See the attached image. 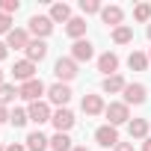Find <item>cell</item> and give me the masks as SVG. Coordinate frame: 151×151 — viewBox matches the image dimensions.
<instances>
[{
	"label": "cell",
	"instance_id": "13",
	"mask_svg": "<svg viewBox=\"0 0 151 151\" xmlns=\"http://www.w3.org/2000/svg\"><path fill=\"white\" fill-rule=\"evenodd\" d=\"M27 45H30V33H27V30H12V33L6 36V47L27 50Z\"/></svg>",
	"mask_w": 151,
	"mask_h": 151
},
{
	"label": "cell",
	"instance_id": "27",
	"mask_svg": "<svg viewBox=\"0 0 151 151\" xmlns=\"http://www.w3.org/2000/svg\"><path fill=\"white\" fill-rule=\"evenodd\" d=\"M80 9H83V15H95V12H101L104 6L98 3V0H80Z\"/></svg>",
	"mask_w": 151,
	"mask_h": 151
},
{
	"label": "cell",
	"instance_id": "38",
	"mask_svg": "<svg viewBox=\"0 0 151 151\" xmlns=\"http://www.w3.org/2000/svg\"><path fill=\"white\" fill-rule=\"evenodd\" d=\"M148 39H151V24H148Z\"/></svg>",
	"mask_w": 151,
	"mask_h": 151
},
{
	"label": "cell",
	"instance_id": "32",
	"mask_svg": "<svg viewBox=\"0 0 151 151\" xmlns=\"http://www.w3.org/2000/svg\"><path fill=\"white\" fill-rule=\"evenodd\" d=\"M9 116H12V113H9L6 107H0V124H3V122H9Z\"/></svg>",
	"mask_w": 151,
	"mask_h": 151
},
{
	"label": "cell",
	"instance_id": "34",
	"mask_svg": "<svg viewBox=\"0 0 151 151\" xmlns=\"http://www.w3.org/2000/svg\"><path fill=\"white\" fill-rule=\"evenodd\" d=\"M6 53H9V47H6V42H0V59H6Z\"/></svg>",
	"mask_w": 151,
	"mask_h": 151
},
{
	"label": "cell",
	"instance_id": "15",
	"mask_svg": "<svg viewBox=\"0 0 151 151\" xmlns=\"http://www.w3.org/2000/svg\"><path fill=\"white\" fill-rule=\"evenodd\" d=\"M83 113L86 116H101L107 107H104V101H101V95H83Z\"/></svg>",
	"mask_w": 151,
	"mask_h": 151
},
{
	"label": "cell",
	"instance_id": "17",
	"mask_svg": "<svg viewBox=\"0 0 151 151\" xmlns=\"http://www.w3.org/2000/svg\"><path fill=\"white\" fill-rule=\"evenodd\" d=\"M127 133H130V139H148V122L145 119H130Z\"/></svg>",
	"mask_w": 151,
	"mask_h": 151
},
{
	"label": "cell",
	"instance_id": "25",
	"mask_svg": "<svg viewBox=\"0 0 151 151\" xmlns=\"http://www.w3.org/2000/svg\"><path fill=\"white\" fill-rule=\"evenodd\" d=\"M15 98H18V89H15V86H9V83L0 86V107H6V104L15 101Z\"/></svg>",
	"mask_w": 151,
	"mask_h": 151
},
{
	"label": "cell",
	"instance_id": "21",
	"mask_svg": "<svg viewBox=\"0 0 151 151\" xmlns=\"http://www.w3.org/2000/svg\"><path fill=\"white\" fill-rule=\"evenodd\" d=\"M47 145H50V139H47L42 130H33V133L27 136V148H30V151H45Z\"/></svg>",
	"mask_w": 151,
	"mask_h": 151
},
{
	"label": "cell",
	"instance_id": "19",
	"mask_svg": "<svg viewBox=\"0 0 151 151\" xmlns=\"http://www.w3.org/2000/svg\"><path fill=\"white\" fill-rule=\"evenodd\" d=\"M124 77L122 74H113V77H104V83H101V89L107 92V95H116V92H124Z\"/></svg>",
	"mask_w": 151,
	"mask_h": 151
},
{
	"label": "cell",
	"instance_id": "9",
	"mask_svg": "<svg viewBox=\"0 0 151 151\" xmlns=\"http://www.w3.org/2000/svg\"><path fill=\"white\" fill-rule=\"evenodd\" d=\"M71 95H74V92H71L68 83H53V86L47 89V98H50L53 104H59V107H65V104L71 101Z\"/></svg>",
	"mask_w": 151,
	"mask_h": 151
},
{
	"label": "cell",
	"instance_id": "20",
	"mask_svg": "<svg viewBox=\"0 0 151 151\" xmlns=\"http://www.w3.org/2000/svg\"><path fill=\"white\" fill-rule=\"evenodd\" d=\"M50 21H53V24H56V21L68 24V21H71V6H68V3H53V6H50Z\"/></svg>",
	"mask_w": 151,
	"mask_h": 151
},
{
	"label": "cell",
	"instance_id": "26",
	"mask_svg": "<svg viewBox=\"0 0 151 151\" xmlns=\"http://www.w3.org/2000/svg\"><path fill=\"white\" fill-rule=\"evenodd\" d=\"M9 122H12L15 127H24V124L30 122V116H27V110H12V116H9Z\"/></svg>",
	"mask_w": 151,
	"mask_h": 151
},
{
	"label": "cell",
	"instance_id": "28",
	"mask_svg": "<svg viewBox=\"0 0 151 151\" xmlns=\"http://www.w3.org/2000/svg\"><path fill=\"white\" fill-rule=\"evenodd\" d=\"M133 18H136V21H151V6H148V3H139V6L133 9Z\"/></svg>",
	"mask_w": 151,
	"mask_h": 151
},
{
	"label": "cell",
	"instance_id": "33",
	"mask_svg": "<svg viewBox=\"0 0 151 151\" xmlns=\"http://www.w3.org/2000/svg\"><path fill=\"white\" fill-rule=\"evenodd\" d=\"M6 151H27V145H18V142H12V145H9Z\"/></svg>",
	"mask_w": 151,
	"mask_h": 151
},
{
	"label": "cell",
	"instance_id": "6",
	"mask_svg": "<svg viewBox=\"0 0 151 151\" xmlns=\"http://www.w3.org/2000/svg\"><path fill=\"white\" fill-rule=\"evenodd\" d=\"M92 56H95V47H92L89 39H80V42L71 45V59H74V62H89Z\"/></svg>",
	"mask_w": 151,
	"mask_h": 151
},
{
	"label": "cell",
	"instance_id": "18",
	"mask_svg": "<svg viewBox=\"0 0 151 151\" xmlns=\"http://www.w3.org/2000/svg\"><path fill=\"white\" fill-rule=\"evenodd\" d=\"M65 33H68L74 42H80V39L86 36V18H71V21L65 24Z\"/></svg>",
	"mask_w": 151,
	"mask_h": 151
},
{
	"label": "cell",
	"instance_id": "30",
	"mask_svg": "<svg viewBox=\"0 0 151 151\" xmlns=\"http://www.w3.org/2000/svg\"><path fill=\"white\" fill-rule=\"evenodd\" d=\"M0 33H12V15H3V12H0Z\"/></svg>",
	"mask_w": 151,
	"mask_h": 151
},
{
	"label": "cell",
	"instance_id": "35",
	"mask_svg": "<svg viewBox=\"0 0 151 151\" xmlns=\"http://www.w3.org/2000/svg\"><path fill=\"white\" fill-rule=\"evenodd\" d=\"M142 151H151V136H148V139L142 142Z\"/></svg>",
	"mask_w": 151,
	"mask_h": 151
},
{
	"label": "cell",
	"instance_id": "40",
	"mask_svg": "<svg viewBox=\"0 0 151 151\" xmlns=\"http://www.w3.org/2000/svg\"><path fill=\"white\" fill-rule=\"evenodd\" d=\"M0 151H6V148H3V145H0Z\"/></svg>",
	"mask_w": 151,
	"mask_h": 151
},
{
	"label": "cell",
	"instance_id": "37",
	"mask_svg": "<svg viewBox=\"0 0 151 151\" xmlns=\"http://www.w3.org/2000/svg\"><path fill=\"white\" fill-rule=\"evenodd\" d=\"M0 86H3V68H0Z\"/></svg>",
	"mask_w": 151,
	"mask_h": 151
},
{
	"label": "cell",
	"instance_id": "16",
	"mask_svg": "<svg viewBox=\"0 0 151 151\" xmlns=\"http://www.w3.org/2000/svg\"><path fill=\"white\" fill-rule=\"evenodd\" d=\"M101 18H104V24H110V27L116 30V27H122L124 12H122V6H104V9H101Z\"/></svg>",
	"mask_w": 151,
	"mask_h": 151
},
{
	"label": "cell",
	"instance_id": "5",
	"mask_svg": "<svg viewBox=\"0 0 151 151\" xmlns=\"http://www.w3.org/2000/svg\"><path fill=\"white\" fill-rule=\"evenodd\" d=\"M53 127H56V133H68L71 127H74V113L68 110V107H59L56 113H53Z\"/></svg>",
	"mask_w": 151,
	"mask_h": 151
},
{
	"label": "cell",
	"instance_id": "31",
	"mask_svg": "<svg viewBox=\"0 0 151 151\" xmlns=\"http://www.w3.org/2000/svg\"><path fill=\"white\" fill-rule=\"evenodd\" d=\"M116 151H133V142H119Z\"/></svg>",
	"mask_w": 151,
	"mask_h": 151
},
{
	"label": "cell",
	"instance_id": "22",
	"mask_svg": "<svg viewBox=\"0 0 151 151\" xmlns=\"http://www.w3.org/2000/svg\"><path fill=\"white\" fill-rule=\"evenodd\" d=\"M50 148H53V151H74L68 133H53V136H50Z\"/></svg>",
	"mask_w": 151,
	"mask_h": 151
},
{
	"label": "cell",
	"instance_id": "10",
	"mask_svg": "<svg viewBox=\"0 0 151 151\" xmlns=\"http://www.w3.org/2000/svg\"><path fill=\"white\" fill-rule=\"evenodd\" d=\"M12 74H15V80H21V83H27V80H36V62H30V59H21V62H15Z\"/></svg>",
	"mask_w": 151,
	"mask_h": 151
},
{
	"label": "cell",
	"instance_id": "14",
	"mask_svg": "<svg viewBox=\"0 0 151 151\" xmlns=\"http://www.w3.org/2000/svg\"><path fill=\"white\" fill-rule=\"evenodd\" d=\"M47 56V45H45V39H33L30 45H27V59L30 62H42Z\"/></svg>",
	"mask_w": 151,
	"mask_h": 151
},
{
	"label": "cell",
	"instance_id": "23",
	"mask_svg": "<svg viewBox=\"0 0 151 151\" xmlns=\"http://www.w3.org/2000/svg\"><path fill=\"white\" fill-rule=\"evenodd\" d=\"M113 42H116V45H127V42H133V30H130L127 24L116 27V30H113Z\"/></svg>",
	"mask_w": 151,
	"mask_h": 151
},
{
	"label": "cell",
	"instance_id": "4",
	"mask_svg": "<svg viewBox=\"0 0 151 151\" xmlns=\"http://www.w3.org/2000/svg\"><path fill=\"white\" fill-rule=\"evenodd\" d=\"M50 30H53V21H50V15H33V18H30V33H33L36 39H45V36H50Z\"/></svg>",
	"mask_w": 151,
	"mask_h": 151
},
{
	"label": "cell",
	"instance_id": "8",
	"mask_svg": "<svg viewBox=\"0 0 151 151\" xmlns=\"http://www.w3.org/2000/svg\"><path fill=\"white\" fill-rule=\"evenodd\" d=\"M95 139H98L101 148H116V145H119V130H116L113 124H104V127L95 130Z\"/></svg>",
	"mask_w": 151,
	"mask_h": 151
},
{
	"label": "cell",
	"instance_id": "3",
	"mask_svg": "<svg viewBox=\"0 0 151 151\" xmlns=\"http://www.w3.org/2000/svg\"><path fill=\"white\" fill-rule=\"evenodd\" d=\"M104 116L110 119V124H113V127H119V124H124V122L130 119V107H127L124 101H113V104L104 110Z\"/></svg>",
	"mask_w": 151,
	"mask_h": 151
},
{
	"label": "cell",
	"instance_id": "7",
	"mask_svg": "<svg viewBox=\"0 0 151 151\" xmlns=\"http://www.w3.org/2000/svg\"><path fill=\"white\" fill-rule=\"evenodd\" d=\"M27 116H30V122H36V124H45V122L53 119V113H50V107H47L45 101L30 104V107H27Z\"/></svg>",
	"mask_w": 151,
	"mask_h": 151
},
{
	"label": "cell",
	"instance_id": "39",
	"mask_svg": "<svg viewBox=\"0 0 151 151\" xmlns=\"http://www.w3.org/2000/svg\"><path fill=\"white\" fill-rule=\"evenodd\" d=\"M148 62H151V50H148Z\"/></svg>",
	"mask_w": 151,
	"mask_h": 151
},
{
	"label": "cell",
	"instance_id": "24",
	"mask_svg": "<svg viewBox=\"0 0 151 151\" xmlns=\"http://www.w3.org/2000/svg\"><path fill=\"white\" fill-rule=\"evenodd\" d=\"M127 65H130L133 71H145V68H148V56L139 53V50H133V53L127 56Z\"/></svg>",
	"mask_w": 151,
	"mask_h": 151
},
{
	"label": "cell",
	"instance_id": "36",
	"mask_svg": "<svg viewBox=\"0 0 151 151\" xmlns=\"http://www.w3.org/2000/svg\"><path fill=\"white\" fill-rule=\"evenodd\" d=\"M74 151H89V148H86V145H77V148H74Z\"/></svg>",
	"mask_w": 151,
	"mask_h": 151
},
{
	"label": "cell",
	"instance_id": "12",
	"mask_svg": "<svg viewBox=\"0 0 151 151\" xmlns=\"http://www.w3.org/2000/svg\"><path fill=\"white\" fill-rule=\"evenodd\" d=\"M98 71H104L107 77H113V74L119 71V56H116V53H110V50H107V53H101V56H98Z\"/></svg>",
	"mask_w": 151,
	"mask_h": 151
},
{
	"label": "cell",
	"instance_id": "11",
	"mask_svg": "<svg viewBox=\"0 0 151 151\" xmlns=\"http://www.w3.org/2000/svg\"><path fill=\"white\" fill-rule=\"evenodd\" d=\"M124 104H145V86L142 83H127L124 86Z\"/></svg>",
	"mask_w": 151,
	"mask_h": 151
},
{
	"label": "cell",
	"instance_id": "1",
	"mask_svg": "<svg viewBox=\"0 0 151 151\" xmlns=\"http://www.w3.org/2000/svg\"><path fill=\"white\" fill-rule=\"evenodd\" d=\"M47 89H45V83L36 77V80H27V83H21L18 86V98H24V101H30V104H36V101H42V95H45Z\"/></svg>",
	"mask_w": 151,
	"mask_h": 151
},
{
	"label": "cell",
	"instance_id": "2",
	"mask_svg": "<svg viewBox=\"0 0 151 151\" xmlns=\"http://www.w3.org/2000/svg\"><path fill=\"white\" fill-rule=\"evenodd\" d=\"M53 74L59 77V83H68V80L77 77V62H74L71 56H59L56 65H53Z\"/></svg>",
	"mask_w": 151,
	"mask_h": 151
},
{
	"label": "cell",
	"instance_id": "29",
	"mask_svg": "<svg viewBox=\"0 0 151 151\" xmlns=\"http://www.w3.org/2000/svg\"><path fill=\"white\" fill-rule=\"evenodd\" d=\"M18 9H21L18 0H0V12H3V15H12V12H18Z\"/></svg>",
	"mask_w": 151,
	"mask_h": 151
}]
</instances>
